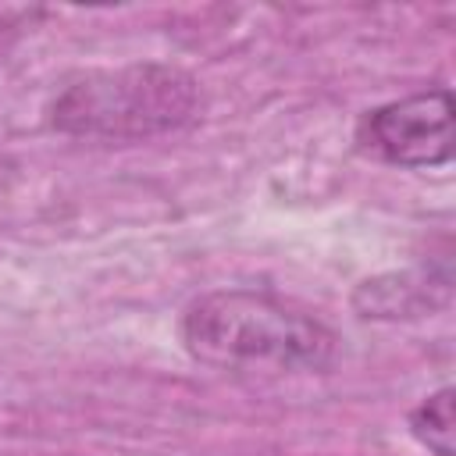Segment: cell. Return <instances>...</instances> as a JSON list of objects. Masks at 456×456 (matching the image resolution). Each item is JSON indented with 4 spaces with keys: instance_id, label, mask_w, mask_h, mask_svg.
<instances>
[{
    "instance_id": "6da1fadb",
    "label": "cell",
    "mask_w": 456,
    "mask_h": 456,
    "mask_svg": "<svg viewBox=\"0 0 456 456\" xmlns=\"http://www.w3.org/2000/svg\"><path fill=\"white\" fill-rule=\"evenodd\" d=\"M189 356L221 370H321L335 356V335L310 314L271 292L217 289L182 314Z\"/></svg>"
},
{
    "instance_id": "7a4b0ae2",
    "label": "cell",
    "mask_w": 456,
    "mask_h": 456,
    "mask_svg": "<svg viewBox=\"0 0 456 456\" xmlns=\"http://www.w3.org/2000/svg\"><path fill=\"white\" fill-rule=\"evenodd\" d=\"M200 107L196 78L178 64H125L89 71L50 103V125L82 139H153L182 128Z\"/></svg>"
},
{
    "instance_id": "3957f363",
    "label": "cell",
    "mask_w": 456,
    "mask_h": 456,
    "mask_svg": "<svg viewBox=\"0 0 456 456\" xmlns=\"http://www.w3.org/2000/svg\"><path fill=\"white\" fill-rule=\"evenodd\" d=\"M356 146L395 167H438L452 157V93L428 89L381 103L356 121Z\"/></svg>"
},
{
    "instance_id": "277c9868",
    "label": "cell",
    "mask_w": 456,
    "mask_h": 456,
    "mask_svg": "<svg viewBox=\"0 0 456 456\" xmlns=\"http://www.w3.org/2000/svg\"><path fill=\"white\" fill-rule=\"evenodd\" d=\"M410 435L435 456H452V388L442 385L410 413Z\"/></svg>"
}]
</instances>
